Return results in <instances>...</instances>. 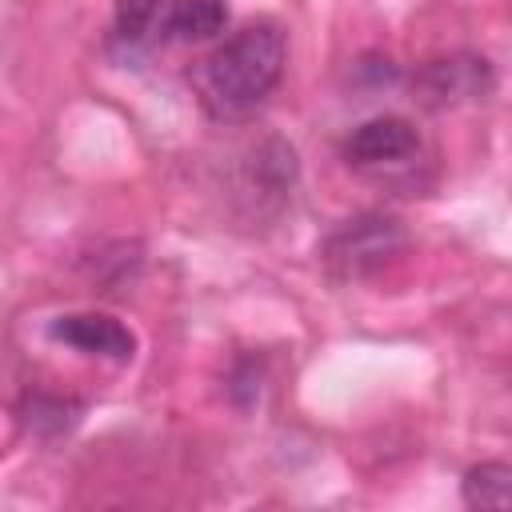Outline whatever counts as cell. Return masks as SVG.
Masks as SVG:
<instances>
[{
  "label": "cell",
  "mask_w": 512,
  "mask_h": 512,
  "mask_svg": "<svg viewBox=\"0 0 512 512\" xmlns=\"http://www.w3.org/2000/svg\"><path fill=\"white\" fill-rule=\"evenodd\" d=\"M508 500H512L508 464H480L464 476V504H472V508H508Z\"/></svg>",
  "instance_id": "8"
},
{
  "label": "cell",
  "mask_w": 512,
  "mask_h": 512,
  "mask_svg": "<svg viewBox=\"0 0 512 512\" xmlns=\"http://www.w3.org/2000/svg\"><path fill=\"white\" fill-rule=\"evenodd\" d=\"M404 244H408V236H404L400 220L380 216V212H368V216L344 220L324 240V264L340 280H368L384 264H392L404 252Z\"/></svg>",
  "instance_id": "2"
},
{
  "label": "cell",
  "mask_w": 512,
  "mask_h": 512,
  "mask_svg": "<svg viewBox=\"0 0 512 512\" xmlns=\"http://www.w3.org/2000/svg\"><path fill=\"white\" fill-rule=\"evenodd\" d=\"M488 84V64L476 56H448L432 60L420 72V92L428 104H456L464 96H480Z\"/></svg>",
  "instance_id": "5"
},
{
  "label": "cell",
  "mask_w": 512,
  "mask_h": 512,
  "mask_svg": "<svg viewBox=\"0 0 512 512\" xmlns=\"http://www.w3.org/2000/svg\"><path fill=\"white\" fill-rule=\"evenodd\" d=\"M284 76V36L276 24H248L232 32L196 72L204 108L216 120L256 112Z\"/></svg>",
  "instance_id": "1"
},
{
  "label": "cell",
  "mask_w": 512,
  "mask_h": 512,
  "mask_svg": "<svg viewBox=\"0 0 512 512\" xmlns=\"http://www.w3.org/2000/svg\"><path fill=\"white\" fill-rule=\"evenodd\" d=\"M52 336L80 348V352H92V356H112V360H128L132 348H136V336L112 320V316H100V312H80V316H60L52 324Z\"/></svg>",
  "instance_id": "4"
},
{
  "label": "cell",
  "mask_w": 512,
  "mask_h": 512,
  "mask_svg": "<svg viewBox=\"0 0 512 512\" xmlns=\"http://www.w3.org/2000/svg\"><path fill=\"white\" fill-rule=\"evenodd\" d=\"M420 152V136L404 116H376L364 120L348 140H344V156L356 168H392V164H408Z\"/></svg>",
  "instance_id": "3"
},
{
  "label": "cell",
  "mask_w": 512,
  "mask_h": 512,
  "mask_svg": "<svg viewBox=\"0 0 512 512\" xmlns=\"http://www.w3.org/2000/svg\"><path fill=\"white\" fill-rule=\"evenodd\" d=\"M72 404L68 400H48V396H36L28 408H24V424L32 432H64L72 424Z\"/></svg>",
  "instance_id": "9"
},
{
  "label": "cell",
  "mask_w": 512,
  "mask_h": 512,
  "mask_svg": "<svg viewBox=\"0 0 512 512\" xmlns=\"http://www.w3.org/2000/svg\"><path fill=\"white\" fill-rule=\"evenodd\" d=\"M228 24L224 0H172L168 36L172 40H208Z\"/></svg>",
  "instance_id": "7"
},
{
  "label": "cell",
  "mask_w": 512,
  "mask_h": 512,
  "mask_svg": "<svg viewBox=\"0 0 512 512\" xmlns=\"http://www.w3.org/2000/svg\"><path fill=\"white\" fill-rule=\"evenodd\" d=\"M168 16H172V0H120L116 4L112 40L128 56L148 52L168 36Z\"/></svg>",
  "instance_id": "6"
}]
</instances>
